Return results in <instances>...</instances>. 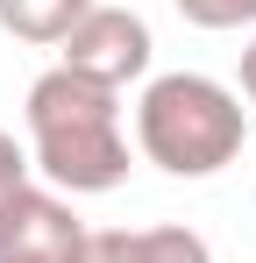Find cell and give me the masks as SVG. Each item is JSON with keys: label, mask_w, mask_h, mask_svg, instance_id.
Here are the masks:
<instances>
[{"label": "cell", "mask_w": 256, "mask_h": 263, "mask_svg": "<svg viewBox=\"0 0 256 263\" xmlns=\"http://www.w3.org/2000/svg\"><path fill=\"white\" fill-rule=\"evenodd\" d=\"M57 50H64V71H79V79H93V86H107V92L150 79V57H157L150 22L135 7H93Z\"/></svg>", "instance_id": "3"}, {"label": "cell", "mask_w": 256, "mask_h": 263, "mask_svg": "<svg viewBox=\"0 0 256 263\" xmlns=\"http://www.w3.org/2000/svg\"><path fill=\"white\" fill-rule=\"evenodd\" d=\"M142 263H213V249L192 228H142Z\"/></svg>", "instance_id": "6"}, {"label": "cell", "mask_w": 256, "mask_h": 263, "mask_svg": "<svg viewBox=\"0 0 256 263\" xmlns=\"http://www.w3.org/2000/svg\"><path fill=\"white\" fill-rule=\"evenodd\" d=\"M79 263H142V228H85Z\"/></svg>", "instance_id": "7"}, {"label": "cell", "mask_w": 256, "mask_h": 263, "mask_svg": "<svg viewBox=\"0 0 256 263\" xmlns=\"http://www.w3.org/2000/svg\"><path fill=\"white\" fill-rule=\"evenodd\" d=\"M100 0H0V29L14 43H36V50H57Z\"/></svg>", "instance_id": "5"}, {"label": "cell", "mask_w": 256, "mask_h": 263, "mask_svg": "<svg viewBox=\"0 0 256 263\" xmlns=\"http://www.w3.org/2000/svg\"><path fill=\"white\" fill-rule=\"evenodd\" d=\"M242 92L256 100V36H249V50H242Z\"/></svg>", "instance_id": "10"}, {"label": "cell", "mask_w": 256, "mask_h": 263, "mask_svg": "<svg viewBox=\"0 0 256 263\" xmlns=\"http://www.w3.org/2000/svg\"><path fill=\"white\" fill-rule=\"evenodd\" d=\"M79 242L85 220L50 185H22L0 214V263H79Z\"/></svg>", "instance_id": "4"}, {"label": "cell", "mask_w": 256, "mask_h": 263, "mask_svg": "<svg viewBox=\"0 0 256 263\" xmlns=\"http://www.w3.org/2000/svg\"><path fill=\"white\" fill-rule=\"evenodd\" d=\"M29 164L50 178V192H114L128 178V135H121V92L93 86L79 71H43L29 86Z\"/></svg>", "instance_id": "1"}, {"label": "cell", "mask_w": 256, "mask_h": 263, "mask_svg": "<svg viewBox=\"0 0 256 263\" xmlns=\"http://www.w3.org/2000/svg\"><path fill=\"white\" fill-rule=\"evenodd\" d=\"M192 29H256V0H178Z\"/></svg>", "instance_id": "8"}, {"label": "cell", "mask_w": 256, "mask_h": 263, "mask_svg": "<svg viewBox=\"0 0 256 263\" xmlns=\"http://www.w3.org/2000/svg\"><path fill=\"white\" fill-rule=\"evenodd\" d=\"M249 142L242 92L207 71H164L135 100V149L164 178H213L228 171Z\"/></svg>", "instance_id": "2"}, {"label": "cell", "mask_w": 256, "mask_h": 263, "mask_svg": "<svg viewBox=\"0 0 256 263\" xmlns=\"http://www.w3.org/2000/svg\"><path fill=\"white\" fill-rule=\"evenodd\" d=\"M29 171H36V164H29V149H22L14 135L0 128V214H7V199H14V192L29 185Z\"/></svg>", "instance_id": "9"}]
</instances>
